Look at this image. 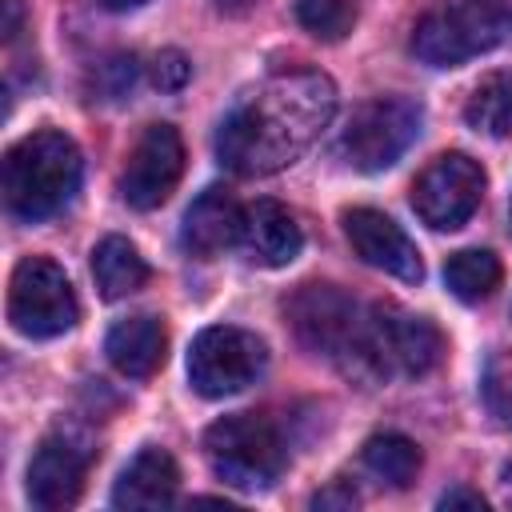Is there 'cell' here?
Segmentation results:
<instances>
[{
	"label": "cell",
	"instance_id": "cell-1",
	"mask_svg": "<svg viewBox=\"0 0 512 512\" xmlns=\"http://www.w3.org/2000/svg\"><path fill=\"white\" fill-rule=\"evenodd\" d=\"M336 112L324 72H280L256 84L220 124L216 156L236 176H268L300 160Z\"/></svg>",
	"mask_w": 512,
	"mask_h": 512
},
{
	"label": "cell",
	"instance_id": "cell-2",
	"mask_svg": "<svg viewBox=\"0 0 512 512\" xmlns=\"http://www.w3.org/2000/svg\"><path fill=\"white\" fill-rule=\"evenodd\" d=\"M80 148L64 132H32L16 140L4 156V204L20 220H48L56 216L80 188Z\"/></svg>",
	"mask_w": 512,
	"mask_h": 512
},
{
	"label": "cell",
	"instance_id": "cell-3",
	"mask_svg": "<svg viewBox=\"0 0 512 512\" xmlns=\"http://www.w3.org/2000/svg\"><path fill=\"white\" fill-rule=\"evenodd\" d=\"M512 36V0H452L416 20L412 52L428 68H456Z\"/></svg>",
	"mask_w": 512,
	"mask_h": 512
},
{
	"label": "cell",
	"instance_id": "cell-4",
	"mask_svg": "<svg viewBox=\"0 0 512 512\" xmlns=\"http://www.w3.org/2000/svg\"><path fill=\"white\" fill-rule=\"evenodd\" d=\"M444 360V336L428 316L400 312L396 304H372L360 332L356 368L372 376H428Z\"/></svg>",
	"mask_w": 512,
	"mask_h": 512
},
{
	"label": "cell",
	"instance_id": "cell-5",
	"mask_svg": "<svg viewBox=\"0 0 512 512\" xmlns=\"http://www.w3.org/2000/svg\"><path fill=\"white\" fill-rule=\"evenodd\" d=\"M212 472L232 488H268L284 472V440L272 420L236 412L204 432Z\"/></svg>",
	"mask_w": 512,
	"mask_h": 512
},
{
	"label": "cell",
	"instance_id": "cell-6",
	"mask_svg": "<svg viewBox=\"0 0 512 512\" xmlns=\"http://www.w3.org/2000/svg\"><path fill=\"white\" fill-rule=\"evenodd\" d=\"M420 124H424V108L416 100L376 96L348 116L340 132V156L356 172H384L408 152V144L420 136Z\"/></svg>",
	"mask_w": 512,
	"mask_h": 512
},
{
	"label": "cell",
	"instance_id": "cell-7",
	"mask_svg": "<svg viewBox=\"0 0 512 512\" xmlns=\"http://www.w3.org/2000/svg\"><path fill=\"white\" fill-rule=\"evenodd\" d=\"M80 316L76 292L64 268L48 256H24L8 284V320L28 340H52Z\"/></svg>",
	"mask_w": 512,
	"mask_h": 512
},
{
	"label": "cell",
	"instance_id": "cell-8",
	"mask_svg": "<svg viewBox=\"0 0 512 512\" xmlns=\"http://www.w3.org/2000/svg\"><path fill=\"white\" fill-rule=\"evenodd\" d=\"M260 368H264L260 336L232 324L204 328L188 348V384L208 400L244 392L260 376Z\"/></svg>",
	"mask_w": 512,
	"mask_h": 512
},
{
	"label": "cell",
	"instance_id": "cell-9",
	"mask_svg": "<svg viewBox=\"0 0 512 512\" xmlns=\"http://www.w3.org/2000/svg\"><path fill=\"white\" fill-rule=\"evenodd\" d=\"M288 320H292L296 340L304 348H312L316 356L356 364L364 316H360L356 300L344 296L340 288H332V284H304L288 300Z\"/></svg>",
	"mask_w": 512,
	"mask_h": 512
},
{
	"label": "cell",
	"instance_id": "cell-10",
	"mask_svg": "<svg viewBox=\"0 0 512 512\" xmlns=\"http://www.w3.org/2000/svg\"><path fill=\"white\" fill-rule=\"evenodd\" d=\"M484 200V168L464 152L436 156L412 180V208L436 232H456L472 220Z\"/></svg>",
	"mask_w": 512,
	"mask_h": 512
},
{
	"label": "cell",
	"instance_id": "cell-11",
	"mask_svg": "<svg viewBox=\"0 0 512 512\" xmlns=\"http://www.w3.org/2000/svg\"><path fill=\"white\" fill-rule=\"evenodd\" d=\"M184 176V140L172 124H148L124 164L120 196L136 212L160 208Z\"/></svg>",
	"mask_w": 512,
	"mask_h": 512
},
{
	"label": "cell",
	"instance_id": "cell-12",
	"mask_svg": "<svg viewBox=\"0 0 512 512\" xmlns=\"http://www.w3.org/2000/svg\"><path fill=\"white\" fill-rule=\"evenodd\" d=\"M344 236L364 264H372L396 280H408V284H416L424 276V260H420L416 244L408 240V232L392 216H384L376 208H348L344 212Z\"/></svg>",
	"mask_w": 512,
	"mask_h": 512
},
{
	"label": "cell",
	"instance_id": "cell-13",
	"mask_svg": "<svg viewBox=\"0 0 512 512\" xmlns=\"http://www.w3.org/2000/svg\"><path fill=\"white\" fill-rule=\"evenodd\" d=\"M88 452L68 436H48L28 460V500L44 512L72 508L84 492Z\"/></svg>",
	"mask_w": 512,
	"mask_h": 512
},
{
	"label": "cell",
	"instance_id": "cell-14",
	"mask_svg": "<svg viewBox=\"0 0 512 512\" xmlns=\"http://www.w3.org/2000/svg\"><path fill=\"white\" fill-rule=\"evenodd\" d=\"M236 244L260 268H284V264H292L300 256L304 232H300L296 216L284 204L256 200V204H248L240 212V236H236Z\"/></svg>",
	"mask_w": 512,
	"mask_h": 512
},
{
	"label": "cell",
	"instance_id": "cell-15",
	"mask_svg": "<svg viewBox=\"0 0 512 512\" xmlns=\"http://www.w3.org/2000/svg\"><path fill=\"white\" fill-rule=\"evenodd\" d=\"M240 204L232 200L228 188H204L188 212H184V224H180V244L188 256L196 260H216L228 244H236L240 236Z\"/></svg>",
	"mask_w": 512,
	"mask_h": 512
},
{
	"label": "cell",
	"instance_id": "cell-16",
	"mask_svg": "<svg viewBox=\"0 0 512 512\" xmlns=\"http://www.w3.org/2000/svg\"><path fill=\"white\" fill-rule=\"evenodd\" d=\"M180 472L164 448H140L112 488L116 508H164L176 500Z\"/></svg>",
	"mask_w": 512,
	"mask_h": 512
},
{
	"label": "cell",
	"instance_id": "cell-17",
	"mask_svg": "<svg viewBox=\"0 0 512 512\" xmlns=\"http://www.w3.org/2000/svg\"><path fill=\"white\" fill-rule=\"evenodd\" d=\"M104 352H108L116 372H124L132 380H144L164 364L168 332L156 316H128V320L112 324V332L104 340Z\"/></svg>",
	"mask_w": 512,
	"mask_h": 512
},
{
	"label": "cell",
	"instance_id": "cell-18",
	"mask_svg": "<svg viewBox=\"0 0 512 512\" xmlns=\"http://www.w3.org/2000/svg\"><path fill=\"white\" fill-rule=\"evenodd\" d=\"M92 280L104 300H124L148 284V264L124 236H104L92 248Z\"/></svg>",
	"mask_w": 512,
	"mask_h": 512
},
{
	"label": "cell",
	"instance_id": "cell-19",
	"mask_svg": "<svg viewBox=\"0 0 512 512\" xmlns=\"http://www.w3.org/2000/svg\"><path fill=\"white\" fill-rule=\"evenodd\" d=\"M500 260L488 248H460L448 256L444 264V284L456 300L464 304H480L500 288Z\"/></svg>",
	"mask_w": 512,
	"mask_h": 512
},
{
	"label": "cell",
	"instance_id": "cell-20",
	"mask_svg": "<svg viewBox=\"0 0 512 512\" xmlns=\"http://www.w3.org/2000/svg\"><path fill=\"white\" fill-rule=\"evenodd\" d=\"M464 120L484 136H496V140L512 136V72L484 76L464 104Z\"/></svg>",
	"mask_w": 512,
	"mask_h": 512
},
{
	"label": "cell",
	"instance_id": "cell-21",
	"mask_svg": "<svg viewBox=\"0 0 512 512\" xmlns=\"http://www.w3.org/2000/svg\"><path fill=\"white\" fill-rule=\"evenodd\" d=\"M364 468L388 488H408L420 472V448L400 432H376L364 444Z\"/></svg>",
	"mask_w": 512,
	"mask_h": 512
},
{
	"label": "cell",
	"instance_id": "cell-22",
	"mask_svg": "<svg viewBox=\"0 0 512 512\" xmlns=\"http://www.w3.org/2000/svg\"><path fill=\"white\" fill-rule=\"evenodd\" d=\"M296 20L316 40H344L356 24L352 0H296Z\"/></svg>",
	"mask_w": 512,
	"mask_h": 512
},
{
	"label": "cell",
	"instance_id": "cell-23",
	"mask_svg": "<svg viewBox=\"0 0 512 512\" xmlns=\"http://www.w3.org/2000/svg\"><path fill=\"white\" fill-rule=\"evenodd\" d=\"M188 72H192V68H188V60H184V52H176V48L160 52V56H156V64H152V80H156V88H164V92L184 88Z\"/></svg>",
	"mask_w": 512,
	"mask_h": 512
},
{
	"label": "cell",
	"instance_id": "cell-24",
	"mask_svg": "<svg viewBox=\"0 0 512 512\" xmlns=\"http://www.w3.org/2000/svg\"><path fill=\"white\" fill-rule=\"evenodd\" d=\"M440 508H476V512H484L488 500H484L480 492H472V488H448V492L440 496Z\"/></svg>",
	"mask_w": 512,
	"mask_h": 512
},
{
	"label": "cell",
	"instance_id": "cell-25",
	"mask_svg": "<svg viewBox=\"0 0 512 512\" xmlns=\"http://www.w3.org/2000/svg\"><path fill=\"white\" fill-rule=\"evenodd\" d=\"M312 504H316V508H332V504H344V508H352V504H356V492H352V488H340V484H336V488L320 492V496H316Z\"/></svg>",
	"mask_w": 512,
	"mask_h": 512
},
{
	"label": "cell",
	"instance_id": "cell-26",
	"mask_svg": "<svg viewBox=\"0 0 512 512\" xmlns=\"http://www.w3.org/2000/svg\"><path fill=\"white\" fill-rule=\"evenodd\" d=\"M100 8H108V12H132V8H140V4H148V0H96Z\"/></svg>",
	"mask_w": 512,
	"mask_h": 512
},
{
	"label": "cell",
	"instance_id": "cell-27",
	"mask_svg": "<svg viewBox=\"0 0 512 512\" xmlns=\"http://www.w3.org/2000/svg\"><path fill=\"white\" fill-rule=\"evenodd\" d=\"M252 4H256V0H216L220 12H248Z\"/></svg>",
	"mask_w": 512,
	"mask_h": 512
},
{
	"label": "cell",
	"instance_id": "cell-28",
	"mask_svg": "<svg viewBox=\"0 0 512 512\" xmlns=\"http://www.w3.org/2000/svg\"><path fill=\"white\" fill-rule=\"evenodd\" d=\"M508 216H512V204H508Z\"/></svg>",
	"mask_w": 512,
	"mask_h": 512
}]
</instances>
